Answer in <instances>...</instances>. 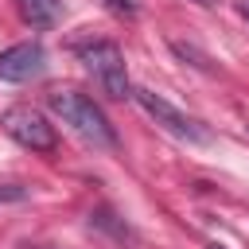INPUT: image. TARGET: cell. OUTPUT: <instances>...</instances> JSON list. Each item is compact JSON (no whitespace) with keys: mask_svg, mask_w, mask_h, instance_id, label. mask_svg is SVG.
Here are the masks:
<instances>
[{"mask_svg":"<svg viewBox=\"0 0 249 249\" xmlns=\"http://www.w3.org/2000/svg\"><path fill=\"white\" fill-rule=\"evenodd\" d=\"M19 16L31 27H51L58 19V0H19Z\"/></svg>","mask_w":249,"mask_h":249,"instance_id":"6","label":"cell"},{"mask_svg":"<svg viewBox=\"0 0 249 249\" xmlns=\"http://www.w3.org/2000/svg\"><path fill=\"white\" fill-rule=\"evenodd\" d=\"M132 101L156 121V124H163L171 136H179V140H187V144H206L210 140V132L202 128V121H195V117H187L183 109H175L167 97H160V93H152V89H132Z\"/></svg>","mask_w":249,"mask_h":249,"instance_id":"3","label":"cell"},{"mask_svg":"<svg viewBox=\"0 0 249 249\" xmlns=\"http://www.w3.org/2000/svg\"><path fill=\"white\" fill-rule=\"evenodd\" d=\"M47 105H51V113H54L62 124H70V128H74L82 140H89L93 148H113V144H117V132H113L109 117L101 113V105H97L93 97L74 93V89H54V93H47Z\"/></svg>","mask_w":249,"mask_h":249,"instance_id":"1","label":"cell"},{"mask_svg":"<svg viewBox=\"0 0 249 249\" xmlns=\"http://www.w3.org/2000/svg\"><path fill=\"white\" fill-rule=\"evenodd\" d=\"M27 198V187H19V183H0V206L4 202H23Z\"/></svg>","mask_w":249,"mask_h":249,"instance_id":"7","label":"cell"},{"mask_svg":"<svg viewBox=\"0 0 249 249\" xmlns=\"http://www.w3.org/2000/svg\"><path fill=\"white\" fill-rule=\"evenodd\" d=\"M78 58H82V66L97 78V86H101L109 97H132L128 70H124V54H121L117 43H109V39L78 43Z\"/></svg>","mask_w":249,"mask_h":249,"instance_id":"2","label":"cell"},{"mask_svg":"<svg viewBox=\"0 0 249 249\" xmlns=\"http://www.w3.org/2000/svg\"><path fill=\"white\" fill-rule=\"evenodd\" d=\"M198 4H210V0H198Z\"/></svg>","mask_w":249,"mask_h":249,"instance_id":"8","label":"cell"},{"mask_svg":"<svg viewBox=\"0 0 249 249\" xmlns=\"http://www.w3.org/2000/svg\"><path fill=\"white\" fill-rule=\"evenodd\" d=\"M47 51L43 43H16L8 51H0V82H27L35 74H43Z\"/></svg>","mask_w":249,"mask_h":249,"instance_id":"5","label":"cell"},{"mask_svg":"<svg viewBox=\"0 0 249 249\" xmlns=\"http://www.w3.org/2000/svg\"><path fill=\"white\" fill-rule=\"evenodd\" d=\"M0 124H4V132H8L16 144H23V148H31V152H54V144H58L54 124H51L39 109H31V105L8 109V113L0 117Z\"/></svg>","mask_w":249,"mask_h":249,"instance_id":"4","label":"cell"}]
</instances>
